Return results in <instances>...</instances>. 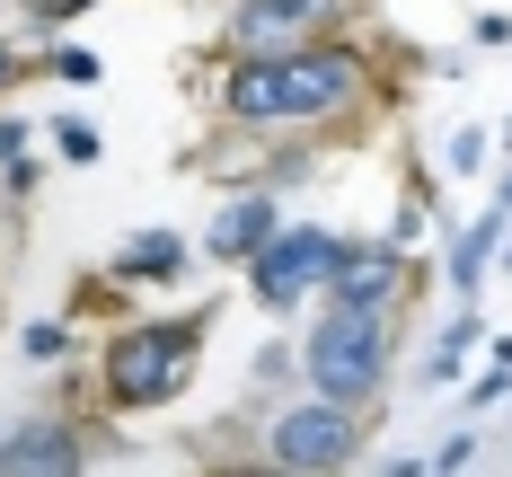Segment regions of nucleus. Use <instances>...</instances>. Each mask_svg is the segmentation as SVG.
Returning a JSON list of instances; mask_svg holds the SVG:
<instances>
[{
    "mask_svg": "<svg viewBox=\"0 0 512 477\" xmlns=\"http://www.w3.org/2000/svg\"><path fill=\"white\" fill-rule=\"evenodd\" d=\"M204 98L248 142H336L389 89H380V53L362 36H327V45L265 53V62H221L204 80Z\"/></svg>",
    "mask_w": 512,
    "mask_h": 477,
    "instance_id": "obj_1",
    "label": "nucleus"
},
{
    "mask_svg": "<svg viewBox=\"0 0 512 477\" xmlns=\"http://www.w3.org/2000/svg\"><path fill=\"white\" fill-rule=\"evenodd\" d=\"M204 336L212 310H168V318H115V336L98 345L89 398L106 416H159L204 380Z\"/></svg>",
    "mask_w": 512,
    "mask_h": 477,
    "instance_id": "obj_2",
    "label": "nucleus"
},
{
    "mask_svg": "<svg viewBox=\"0 0 512 477\" xmlns=\"http://www.w3.org/2000/svg\"><path fill=\"white\" fill-rule=\"evenodd\" d=\"M398 371V318L389 310H345V301H318L309 310V336H301V380L309 398H336V407H380Z\"/></svg>",
    "mask_w": 512,
    "mask_h": 477,
    "instance_id": "obj_3",
    "label": "nucleus"
},
{
    "mask_svg": "<svg viewBox=\"0 0 512 477\" xmlns=\"http://www.w3.org/2000/svg\"><path fill=\"white\" fill-rule=\"evenodd\" d=\"M354 257V230H327V221H283L239 274H248V301L265 318H301L336 292V274Z\"/></svg>",
    "mask_w": 512,
    "mask_h": 477,
    "instance_id": "obj_4",
    "label": "nucleus"
},
{
    "mask_svg": "<svg viewBox=\"0 0 512 477\" xmlns=\"http://www.w3.org/2000/svg\"><path fill=\"white\" fill-rule=\"evenodd\" d=\"M362 442H371V416L362 407H336V398H283L265 433H256V460H274V469L292 477H345L362 460Z\"/></svg>",
    "mask_w": 512,
    "mask_h": 477,
    "instance_id": "obj_5",
    "label": "nucleus"
},
{
    "mask_svg": "<svg viewBox=\"0 0 512 477\" xmlns=\"http://www.w3.org/2000/svg\"><path fill=\"white\" fill-rule=\"evenodd\" d=\"M345 27H354V0H230L212 45H221V62H265V53L327 45Z\"/></svg>",
    "mask_w": 512,
    "mask_h": 477,
    "instance_id": "obj_6",
    "label": "nucleus"
},
{
    "mask_svg": "<svg viewBox=\"0 0 512 477\" xmlns=\"http://www.w3.org/2000/svg\"><path fill=\"white\" fill-rule=\"evenodd\" d=\"M0 477H89V433L80 416H9L0 424Z\"/></svg>",
    "mask_w": 512,
    "mask_h": 477,
    "instance_id": "obj_7",
    "label": "nucleus"
},
{
    "mask_svg": "<svg viewBox=\"0 0 512 477\" xmlns=\"http://www.w3.org/2000/svg\"><path fill=\"white\" fill-rule=\"evenodd\" d=\"M415 283H424L415 248H389V239H354V257H345V274H336V292H327V301H345V310H389V318H407Z\"/></svg>",
    "mask_w": 512,
    "mask_h": 477,
    "instance_id": "obj_8",
    "label": "nucleus"
},
{
    "mask_svg": "<svg viewBox=\"0 0 512 477\" xmlns=\"http://www.w3.org/2000/svg\"><path fill=\"white\" fill-rule=\"evenodd\" d=\"M292 212H283V195L274 186H239V195H221L212 204V221H204V239H195V257H212V265H248L274 230H283Z\"/></svg>",
    "mask_w": 512,
    "mask_h": 477,
    "instance_id": "obj_9",
    "label": "nucleus"
},
{
    "mask_svg": "<svg viewBox=\"0 0 512 477\" xmlns=\"http://www.w3.org/2000/svg\"><path fill=\"white\" fill-rule=\"evenodd\" d=\"M504 230H512L504 204H486L468 230H442V292H451V301H477V292H486V274L504 257Z\"/></svg>",
    "mask_w": 512,
    "mask_h": 477,
    "instance_id": "obj_10",
    "label": "nucleus"
},
{
    "mask_svg": "<svg viewBox=\"0 0 512 477\" xmlns=\"http://www.w3.org/2000/svg\"><path fill=\"white\" fill-rule=\"evenodd\" d=\"M186 265H195V239H186V230H133V239L106 257V274H115L124 292H151V283L168 292Z\"/></svg>",
    "mask_w": 512,
    "mask_h": 477,
    "instance_id": "obj_11",
    "label": "nucleus"
},
{
    "mask_svg": "<svg viewBox=\"0 0 512 477\" xmlns=\"http://www.w3.org/2000/svg\"><path fill=\"white\" fill-rule=\"evenodd\" d=\"M486 345V318H477V301H460V310L442 318V336H433V354H424V389H460L468 380V354Z\"/></svg>",
    "mask_w": 512,
    "mask_h": 477,
    "instance_id": "obj_12",
    "label": "nucleus"
},
{
    "mask_svg": "<svg viewBox=\"0 0 512 477\" xmlns=\"http://www.w3.org/2000/svg\"><path fill=\"white\" fill-rule=\"evenodd\" d=\"M53 159H62V168H98V159H106V133L89 124V115H53Z\"/></svg>",
    "mask_w": 512,
    "mask_h": 477,
    "instance_id": "obj_13",
    "label": "nucleus"
},
{
    "mask_svg": "<svg viewBox=\"0 0 512 477\" xmlns=\"http://www.w3.org/2000/svg\"><path fill=\"white\" fill-rule=\"evenodd\" d=\"M495 159V124H460L451 142H442V177H477Z\"/></svg>",
    "mask_w": 512,
    "mask_h": 477,
    "instance_id": "obj_14",
    "label": "nucleus"
},
{
    "mask_svg": "<svg viewBox=\"0 0 512 477\" xmlns=\"http://www.w3.org/2000/svg\"><path fill=\"white\" fill-rule=\"evenodd\" d=\"M36 71H53L62 89H98V80H106V62H98L89 45H53V53H36Z\"/></svg>",
    "mask_w": 512,
    "mask_h": 477,
    "instance_id": "obj_15",
    "label": "nucleus"
},
{
    "mask_svg": "<svg viewBox=\"0 0 512 477\" xmlns=\"http://www.w3.org/2000/svg\"><path fill=\"white\" fill-rule=\"evenodd\" d=\"M124 310V283H115V274H98V283H89V274H80V283H71V327H89V318H115Z\"/></svg>",
    "mask_w": 512,
    "mask_h": 477,
    "instance_id": "obj_16",
    "label": "nucleus"
},
{
    "mask_svg": "<svg viewBox=\"0 0 512 477\" xmlns=\"http://www.w3.org/2000/svg\"><path fill=\"white\" fill-rule=\"evenodd\" d=\"M18 18H36V36H53V27H71V18H89L98 0H9Z\"/></svg>",
    "mask_w": 512,
    "mask_h": 477,
    "instance_id": "obj_17",
    "label": "nucleus"
},
{
    "mask_svg": "<svg viewBox=\"0 0 512 477\" xmlns=\"http://www.w3.org/2000/svg\"><path fill=\"white\" fill-rule=\"evenodd\" d=\"M18 345H27L36 363H62V354H71V318H36V327H18Z\"/></svg>",
    "mask_w": 512,
    "mask_h": 477,
    "instance_id": "obj_18",
    "label": "nucleus"
},
{
    "mask_svg": "<svg viewBox=\"0 0 512 477\" xmlns=\"http://www.w3.org/2000/svg\"><path fill=\"white\" fill-rule=\"evenodd\" d=\"M468 460H477V433H442V442L424 451V469H433V477H460Z\"/></svg>",
    "mask_w": 512,
    "mask_h": 477,
    "instance_id": "obj_19",
    "label": "nucleus"
},
{
    "mask_svg": "<svg viewBox=\"0 0 512 477\" xmlns=\"http://www.w3.org/2000/svg\"><path fill=\"white\" fill-rule=\"evenodd\" d=\"M36 186H45V159H36V151H27V159H9V168H0V204H27Z\"/></svg>",
    "mask_w": 512,
    "mask_h": 477,
    "instance_id": "obj_20",
    "label": "nucleus"
},
{
    "mask_svg": "<svg viewBox=\"0 0 512 477\" xmlns=\"http://www.w3.org/2000/svg\"><path fill=\"white\" fill-rule=\"evenodd\" d=\"M468 45H477V53H504L512 45V18H504V9H477V18H468Z\"/></svg>",
    "mask_w": 512,
    "mask_h": 477,
    "instance_id": "obj_21",
    "label": "nucleus"
},
{
    "mask_svg": "<svg viewBox=\"0 0 512 477\" xmlns=\"http://www.w3.org/2000/svg\"><path fill=\"white\" fill-rule=\"evenodd\" d=\"M292 371H301V354H292V345H265V354H256V389H283Z\"/></svg>",
    "mask_w": 512,
    "mask_h": 477,
    "instance_id": "obj_22",
    "label": "nucleus"
},
{
    "mask_svg": "<svg viewBox=\"0 0 512 477\" xmlns=\"http://www.w3.org/2000/svg\"><path fill=\"white\" fill-rule=\"evenodd\" d=\"M27 142H36V124H27V115H0V168L27 159Z\"/></svg>",
    "mask_w": 512,
    "mask_h": 477,
    "instance_id": "obj_23",
    "label": "nucleus"
},
{
    "mask_svg": "<svg viewBox=\"0 0 512 477\" xmlns=\"http://www.w3.org/2000/svg\"><path fill=\"white\" fill-rule=\"evenodd\" d=\"M27 71H36V53H18V45H9V36H0V89H18Z\"/></svg>",
    "mask_w": 512,
    "mask_h": 477,
    "instance_id": "obj_24",
    "label": "nucleus"
},
{
    "mask_svg": "<svg viewBox=\"0 0 512 477\" xmlns=\"http://www.w3.org/2000/svg\"><path fill=\"white\" fill-rule=\"evenodd\" d=\"M204 477H292V469H274V460H230V469H204Z\"/></svg>",
    "mask_w": 512,
    "mask_h": 477,
    "instance_id": "obj_25",
    "label": "nucleus"
},
{
    "mask_svg": "<svg viewBox=\"0 0 512 477\" xmlns=\"http://www.w3.org/2000/svg\"><path fill=\"white\" fill-rule=\"evenodd\" d=\"M380 477H433V469H424V460H389Z\"/></svg>",
    "mask_w": 512,
    "mask_h": 477,
    "instance_id": "obj_26",
    "label": "nucleus"
},
{
    "mask_svg": "<svg viewBox=\"0 0 512 477\" xmlns=\"http://www.w3.org/2000/svg\"><path fill=\"white\" fill-rule=\"evenodd\" d=\"M495 151H504V159H512V115H504V124H495Z\"/></svg>",
    "mask_w": 512,
    "mask_h": 477,
    "instance_id": "obj_27",
    "label": "nucleus"
},
{
    "mask_svg": "<svg viewBox=\"0 0 512 477\" xmlns=\"http://www.w3.org/2000/svg\"><path fill=\"white\" fill-rule=\"evenodd\" d=\"M495 204H504V212H512V168H504V177H495Z\"/></svg>",
    "mask_w": 512,
    "mask_h": 477,
    "instance_id": "obj_28",
    "label": "nucleus"
},
{
    "mask_svg": "<svg viewBox=\"0 0 512 477\" xmlns=\"http://www.w3.org/2000/svg\"><path fill=\"white\" fill-rule=\"evenodd\" d=\"M495 274H512V239H504V257H495Z\"/></svg>",
    "mask_w": 512,
    "mask_h": 477,
    "instance_id": "obj_29",
    "label": "nucleus"
},
{
    "mask_svg": "<svg viewBox=\"0 0 512 477\" xmlns=\"http://www.w3.org/2000/svg\"><path fill=\"white\" fill-rule=\"evenodd\" d=\"M0 327H9V301H0Z\"/></svg>",
    "mask_w": 512,
    "mask_h": 477,
    "instance_id": "obj_30",
    "label": "nucleus"
}]
</instances>
